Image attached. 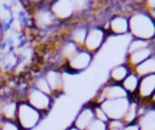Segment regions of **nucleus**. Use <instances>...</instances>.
I'll use <instances>...</instances> for the list:
<instances>
[{"label": "nucleus", "instance_id": "nucleus-1", "mask_svg": "<svg viewBox=\"0 0 155 130\" xmlns=\"http://www.w3.org/2000/svg\"><path fill=\"white\" fill-rule=\"evenodd\" d=\"M128 35L151 41L155 39V19L147 11H136L128 16Z\"/></svg>", "mask_w": 155, "mask_h": 130}, {"label": "nucleus", "instance_id": "nucleus-2", "mask_svg": "<svg viewBox=\"0 0 155 130\" xmlns=\"http://www.w3.org/2000/svg\"><path fill=\"white\" fill-rule=\"evenodd\" d=\"M92 5L91 1H67L56 0L50 2V9L59 23L70 22L73 18L87 12L88 7Z\"/></svg>", "mask_w": 155, "mask_h": 130}, {"label": "nucleus", "instance_id": "nucleus-3", "mask_svg": "<svg viewBox=\"0 0 155 130\" xmlns=\"http://www.w3.org/2000/svg\"><path fill=\"white\" fill-rule=\"evenodd\" d=\"M44 118L45 117L29 103L25 101H18L15 120L22 130H34Z\"/></svg>", "mask_w": 155, "mask_h": 130}, {"label": "nucleus", "instance_id": "nucleus-4", "mask_svg": "<svg viewBox=\"0 0 155 130\" xmlns=\"http://www.w3.org/2000/svg\"><path fill=\"white\" fill-rule=\"evenodd\" d=\"M22 101H25L27 103H29L33 108L39 111L45 117L52 109L53 103H54V97L51 95H47L45 92H41V91L34 89L33 86L28 85Z\"/></svg>", "mask_w": 155, "mask_h": 130}, {"label": "nucleus", "instance_id": "nucleus-5", "mask_svg": "<svg viewBox=\"0 0 155 130\" xmlns=\"http://www.w3.org/2000/svg\"><path fill=\"white\" fill-rule=\"evenodd\" d=\"M108 36H109L108 33L103 29L102 26L90 24L85 41H84V45H82V49L94 56L97 52L101 51V49L105 44Z\"/></svg>", "mask_w": 155, "mask_h": 130}, {"label": "nucleus", "instance_id": "nucleus-6", "mask_svg": "<svg viewBox=\"0 0 155 130\" xmlns=\"http://www.w3.org/2000/svg\"><path fill=\"white\" fill-rule=\"evenodd\" d=\"M33 22L34 26L40 30H48L61 24L53 16L50 9V2H40L38 5L33 12Z\"/></svg>", "mask_w": 155, "mask_h": 130}, {"label": "nucleus", "instance_id": "nucleus-7", "mask_svg": "<svg viewBox=\"0 0 155 130\" xmlns=\"http://www.w3.org/2000/svg\"><path fill=\"white\" fill-rule=\"evenodd\" d=\"M128 95L121 86V84H114L110 81L104 83L99 90H97V94L93 100H91L93 103L101 104L104 101H111V100H119V98H127Z\"/></svg>", "mask_w": 155, "mask_h": 130}, {"label": "nucleus", "instance_id": "nucleus-8", "mask_svg": "<svg viewBox=\"0 0 155 130\" xmlns=\"http://www.w3.org/2000/svg\"><path fill=\"white\" fill-rule=\"evenodd\" d=\"M94 56L90 52H87L84 49H80L63 67V72H68L71 74H78V73H82L84 70H86L93 61Z\"/></svg>", "mask_w": 155, "mask_h": 130}, {"label": "nucleus", "instance_id": "nucleus-9", "mask_svg": "<svg viewBox=\"0 0 155 130\" xmlns=\"http://www.w3.org/2000/svg\"><path fill=\"white\" fill-rule=\"evenodd\" d=\"M103 29L111 36H125L128 35V17L124 13L111 15L107 22L102 24Z\"/></svg>", "mask_w": 155, "mask_h": 130}, {"label": "nucleus", "instance_id": "nucleus-10", "mask_svg": "<svg viewBox=\"0 0 155 130\" xmlns=\"http://www.w3.org/2000/svg\"><path fill=\"white\" fill-rule=\"evenodd\" d=\"M53 97L56 98L57 96H59L61 94L64 92L65 85H64V72L59 68H54V67H48L46 70L42 72Z\"/></svg>", "mask_w": 155, "mask_h": 130}, {"label": "nucleus", "instance_id": "nucleus-11", "mask_svg": "<svg viewBox=\"0 0 155 130\" xmlns=\"http://www.w3.org/2000/svg\"><path fill=\"white\" fill-rule=\"evenodd\" d=\"M131 98H119V100H111V101H104L99 106L103 108L105 114L110 119H122L127 112V108L130 106Z\"/></svg>", "mask_w": 155, "mask_h": 130}, {"label": "nucleus", "instance_id": "nucleus-12", "mask_svg": "<svg viewBox=\"0 0 155 130\" xmlns=\"http://www.w3.org/2000/svg\"><path fill=\"white\" fill-rule=\"evenodd\" d=\"M137 125L139 130H155V106L140 102Z\"/></svg>", "mask_w": 155, "mask_h": 130}, {"label": "nucleus", "instance_id": "nucleus-13", "mask_svg": "<svg viewBox=\"0 0 155 130\" xmlns=\"http://www.w3.org/2000/svg\"><path fill=\"white\" fill-rule=\"evenodd\" d=\"M90 27V23L87 21H79V22H74L67 32V36L65 39L70 40L71 43H74L75 45H78L80 49H82L86 34H87V29Z\"/></svg>", "mask_w": 155, "mask_h": 130}, {"label": "nucleus", "instance_id": "nucleus-14", "mask_svg": "<svg viewBox=\"0 0 155 130\" xmlns=\"http://www.w3.org/2000/svg\"><path fill=\"white\" fill-rule=\"evenodd\" d=\"M94 120V113H93V103L88 101L84 106L80 107L71 125L78 128L79 130H86L87 126Z\"/></svg>", "mask_w": 155, "mask_h": 130}, {"label": "nucleus", "instance_id": "nucleus-15", "mask_svg": "<svg viewBox=\"0 0 155 130\" xmlns=\"http://www.w3.org/2000/svg\"><path fill=\"white\" fill-rule=\"evenodd\" d=\"M155 92V74L145 75L139 79V85L136 97L140 102L150 103V100Z\"/></svg>", "mask_w": 155, "mask_h": 130}, {"label": "nucleus", "instance_id": "nucleus-16", "mask_svg": "<svg viewBox=\"0 0 155 130\" xmlns=\"http://www.w3.org/2000/svg\"><path fill=\"white\" fill-rule=\"evenodd\" d=\"M155 53V47L153 46V43L150 46L145 47V49H142V50H138V51H134L132 53H126L125 55V63L131 68H136L137 66H139L140 63H143L145 60H148L149 57H151Z\"/></svg>", "mask_w": 155, "mask_h": 130}, {"label": "nucleus", "instance_id": "nucleus-17", "mask_svg": "<svg viewBox=\"0 0 155 130\" xmlns=\"http://www.w3.org/2000/svg\"><path fill=\"white\" fill-rule=\"evenodd\" d=\"M18 100L16 96H7L0 100V115L5 120H15Z\"/></svg>", "mask_w": 155, "mask_h": 130}, {"label": "nucleus", "instance_id": "nucleus-18", "mask_svg": "<svg viewBox=\"0 0 155 130\" xmlns=\"http://www.w3.org/2000/svg\"><path fill=\"white\" fill-rule=\"evenodd\" d=\"M132 72V69L125 63H119L114 67L110 68L109 73H108V80L107 81H110V83H114V84H121L124 81V79Z\"/></svg>", "mask_w": 155, "mask_h": 130}, {"label": "nucleus", "instance_id": "nucleus-19", "mask_svg": "<svg viewBox=\"0 0 155 130\" xmlns=\"http://www.w3.org/2000/svg\"><path fill=\"white\" fill-rule=\"evenodd\" d=\"M139 79L140 78L132 69V72L121 83V86L124 87V90L126 91L128 97H134L137 95V90H138V85H139Z\"/></svg>", "mask_w": 155, "mask_h": 130}, {"label": "nucleus", "instance_id": "nucleus-20", "mask_svg": "<svg viewBox=\"0 0 155 130\" xmlns=\"http://www.w3.org/2000/svg\"><path fill=\"white\" fill-rule=\"evenodd\" d=\"M130 106L127 108V112L125 114V117L122 118V120L125 121L126 125H131V124H137L138 120V109H139V104L140 101L134 96V97H130Z\"/></svg>", "mask_w": 155, "mask_h": 130}, {"label": "nucleus", "instance_id": "nucleus-21", "mask_svg": "<svg viewBox=\"0 0 155 130\" xmlns=\"http://www.w3.org/2000/svg\"><path fill=\"white\" fill-rule=\"evenodd\" d=\"M133 72L139 78L150 75V74H155V53L151 57H149L148 60H145L143 63H140L139 66L133 68Z\"/></svg>", "mask_w": 155, "mask_h": 130}, {"label": "nucleus", "instance_id": "nucleus-22", "mask_svg": "<svg viewBox=\"0 0 155 130\" xmlns=\"http://www.w3.org/2000/svg\"><path fill=\"white\" fill-rule=\"evenodd\" d=\"M29 85L33 86L34 89L41 91V92H45L47 95L53 96L52 95V91H51V89H50V86H48V84H47V81H46V79H45V77H44L42 73L36 74L35 77H33V79H31V81H30Z\"/></svg>", "mask_w": 155, "mask_h": 130}, {"label": "nucleus", "instance_id": "nucleus-23", "mask_svg": "<svg viewBox=\"0 0 155 130\" xmlns=\"http://www.w3.org/2000/svg\"><path fill=\"white\" fill-rule=\"evenodd\" d=\"M151 45V41H147V40H142V39H134V38H131L127 46H126V53H132L134 51H138V50H142V49H145L148 46Z\"/></svg>", "mask_w": 155, "mask_h": 130}, {"label": "nucleus", "instance_id": "nucleus-24", "mask_svg": "<svg viewBox=\"0 0 155 130\" xmlns=\"http://www.w3.org/2000/svg\"><path fill=\"white\" fill-rule=\"evenodd\" d=\"M92 102V101H91ZM93 103V102H92ZM93 113H94V119L97 120H101V121H104V123H108L109 121V118L108 115L105 114V112L103 111V108L97 104V103H93Z\"/></svg>", "mask_w": 155, "mask_h": 130}, {"label": "nucleus", "instance_id": "nucleus-25", "mask_svg": "<svg viewBox=\"0 0 155 130\" xmlns=\"http://www.w3.org/2000/svg\"><path fill=\"white\" fill-rule=\"evenodd\" d=\"M107 125H108V130H119V129L124 128L126 124L122 119H110L107 123Z\"/></svg>", "mask_w": 155, "mask_h": 130}, {"label": "nucleus", "instance_id": "nucleus-26", "mask_svg": "<svg viewBox=\"0 0 155 130\" xmlns=\"http://www.w3.org/2000/svg\"><path fill=\"white\" fill-rule=\"evenodd\" d=\"M86 130H108V125H107V123H104V121H101V120L94 119V120L87 126Z\"/></svg>", "mask_w": 155, "mask_h": 130}, {"label": "nucleus", "instance_id": "nucleus-27", "mask_svg": "<svg viewBox=\"0 0 155 130\" xmlns=\"http://www.w3.org/2000/svg\"><path fill=\"white\" fill-rule=\"evenodd\" d=\"M0 130H22L16 120H4V123L0 125Z\"/></svg>", "mask_w": 155, "mask_h": 130}, {"label": "nucleus", "instance_id": "nucleus-28", "mask_svg": "<svg viewBox=\"0 0 155 130\" xmlns=\"http://www.w3.org/2000/svg\"><path fill=\"white\" fill-rule=\"evenodd\" d=\"M145 2V10L147 11H153L155 10V0H147Z\"/></svg>", "mask_w": 155, "mask_h": 130}, {"label": "nucleus", "instance_id": "nucleus-29", "mask_svg": "<svg viewBox=\"0 0 155 130\" xmlns=\"http://www.w3.org/2000/svg\"><path fill=\"white\" fill-rule=\"evenodd\" d=\"M119 130H139L137 124H131V125H125L124 128L119 129Z\"/></svg>", "mask_w": 155, "mask_h": 130}, {"label": "nucleus", "instance_id": "nucleus-30", "mask_svg": "<svg viewBox=\"0 0 155 130\" xmlns=\"http://www.w3.org/2000/svg\"><path fill=\"white\" fill-rule=\"evenodd\" d=\"M5 27L2 26V23L0 22V46H1V44H2V41H4V35H5Z\"/></svg>", "mask_w": 155, "mask_h": 130}, {"label": "nucleus", "instance_id": "nucleus-31", "mask_svg": "<svg viewBox=\"0 0 155 130\" xmlns=\"http://www.w3.org/2000/svg\"><path fill=\"white\" fill-rule=\"evenodd\" d=\"M150 104H151V106H155V92H154V95H153V97H151V100H150Z\"/></svg>", "mask_w": 155, "mask_h": 130}, {"label": "nucleus", "instance_id": "nucleus-32", "mask_svg": "<svg viewBox=\"0 0 155 130\" xmlns=\"http://www.w3.org/2000/svg\"><path fill=\"white\" fill-rule=\"evenodd\" d=\"M64 130H79L78 128H75V126H73V125H69L68 128H65Z\"/></svg>", "mask_w": 155, "mask_h": 130}]
</instances>
